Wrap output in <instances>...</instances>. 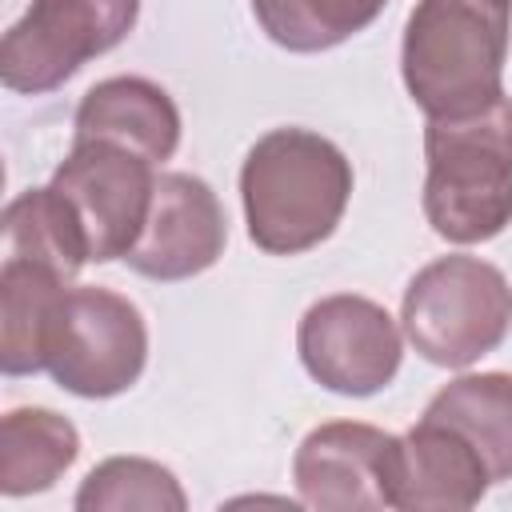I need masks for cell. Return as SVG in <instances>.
Returning a JSON list of instances; mask_svg holds the SVG:
<instances>
[{"label": "cell", "mask_w": 512, "mask_h": 512, "mask_svg": "<svg viewBox=\"0 0 512 512\" xmlns=\"http://www.w3.org/2000/svg\"><path fill=\"white\" fill-rule=\"evenodd\" d=\"M76 508L80 512H124V508L184 512L188 496L164 464L144 456H108L80 480Z\"/></svg>", "instance_id": "18"}, {"label": "cell", "mask_w": 512, "mask_h": 512, "mask_svg": "<svg viewBox=\"0 0 512 512\" xmlns=\"http://www.w3.org/2000/svg\"><path fill=\"white\" fill-rule=\"evenodd\" d=\"M80 456V432L52 408H12L0 420V492L32 496L52 488Z\"/></svg>", "instance_id": "15"}, {"label": "cell", "mask_w": 512, "mask_h": 512, "mask_svg": "<svg viewBox=\"0 0 512 512\" xmlns=\"http://www.w3.org/2000/svg\"><path fill=\"white\" fill-rule=\"evenodd\" d=\"M512 0H416L404 24V88L428 120L464 116L500 92Z\"/></svg>", "instance_id": "3"}, {"label": "cell", "mask_w": 512, "mask_h": 512, "mask_svg": "<svg viewBox=\"0 0 512 512\" xmlns=\"http://www.w3.org/2000/svg\"><path fill=\"white\" fill-rule=\"evenodd\" d=\"M492 476L480 452L448 424L420 416L396 444L392 508L404 512H464L480 504Z\"/></svg>", "instance_id": "11"}, {"label": "cell", "mask_w": 512, "mask_h": 512, "mask_svg": "<svg viewBox=\"0 0 512 512\" xmlns=\"http://www.w3.org/2000/svg\"><path fill=\"white\" fill-rule=\"evenodd\" d=\"M388 0H252L264 36L288 52H324L364 32Z\"/></svg>", "instance_id": "17"}, {"label": "cell", "mask_w": 512, "mask_h": 512, "mask_svg": "<svg viewBox=\"0 0 512 512\" xmlns=\"http://www.w3.org/2000/svg\"><path fill=\"white\" fill-rule=\"evenodd\" d=\"M144 360L148 328L128 296L96 284L68 288L48 344V372L64 392L84 400L120 396L140 380Z\"/></svg>", "instance_id": "5"}, {"label": "cell", "mask_w": 512, "mask_h": 512, "mask_svg": "<svg viewBox=\"0 0 512 512\" xmlns=\"http://www.w3.org/2000/svg\"><path fill=\"white\" fill-rule=\"evenodd\" d=\"M424 216L448 244H484L512 224V100L424 128Z\"/></svg>", "instance_id": "2"}, {"label": "cell", "mask_w": 512, "mask_h": 512, "mask_svg": "<svg viewBox=\"0 0 512 512\" xmlns=\"http://www.w3.org/2000/svg\"><path fill=\"white\" fill-rule=\"evenodd\" d=\"M68 296V280L44 264L4 256L0 268V368L32 376L48 368V344Z\"/></svg>", "instance_id": "13"}, {"label": "cell", "mask_w": 512, "mask_h": 512, "mask_svg": "<svg viewBox=\"0 0 512 512\" xmlns=\"http://www.w3.org/2000/svg\"><path fill=\"white\" fill-rule=\"evenodd\" d=\"M396 444L400 436L360 420H332L312 428L292 460L300 500L320 512L392 508Z\"/></svg>", "instance_id": "9"}, {"label": "cell", "mask_w": 512, "mask_h": 512, "mask_svg": "<svg viewBox=\"0 0 512 512\" xmlns=\"http://www.w3.org/2000/svg\"><path fill=\"white\" fill-rule=\"evenodd\" d=\"M140 0H32L0 40V80L12 92H52L136 24Z\"/></svg>", "instance_id": "6"}, {"label": "cell", "mask_w": 512, "mask_h": 512, "mask_svg": "<svg viewBox=\"0 0 512 512\" xmlns=\"http://www.w3.org/2000/svg\"><path fill=\"white\" fill-rule=\"evenodd\" d=\"M228 244V220L216 192L188 172H160L140 240L124 256L148 280H188L208 272Z\"/></svg>", "instance_id": "10"}, {"label": "cell", "mask_w": 512, "mask_h": 512, "mask_svg": "<svg viewBox=\"0 0 512 512\" xmlns=\"http://www.w3.org/2000/svg\"><path fill=\"white\" fill-rule=\"evenodd\" d=\"M300 360L316 384L340 396H372L400 372L404 340L384 304L352 292L316 300L300 316Z\"/></svg>", "instance_id": "8"}, {"label": "cell", "mask_w": 512, "mask_h": 512, "mask_svg": "<svg viewBox=\"0 0 512 512\" xmlns=\"http://www.w3.org/2000/svg\"><path fill=\"white\" fill-rule=\"evenodd\" d=\"M424 416L456 428L492 480H512V372L456 376L428 400Z\"/></svg>", "instance_id": "14"}, {"label": "cell", "mask_w": 512, "mask_h": 512, "mask_svg": "<svg viewBox=\"0 0 512 512\" xmlns=\"http://www.w3.org/2000/svg\"><path fill=\"white\" fill-rule=\"evenodd\" d=\"M76 140H104L164 164L180 144V108L144 76H108L92 84L76 108Z\"/></svg>", "instance_id": "12"}, {"label": "cell", "mask_w": 512, "mask_h": 512, "mask_svg": "<svg viewBox=\"0 0 512 512\" xmlns=\"http://www.w3.org/2000/svg\"><path fill=\"white\" fill-rule=\"evenodd\" d=\"M400 324L428 364L468 368L508 336L512 288L504 272L480 256H436L408 280Z\"/></svg>", "instance_id": "4"}, {"label": "cell", "mask_w": 512, "mask_h": 512, "mask_svg": "<svg viewBox=\"0 0 512 512\" xmlns=\"http://www.w3.org/2000/svg\"><path fill=\"white\" fill-rule=\"evenodd\" d=\"M0 232H4V256L44 264L64 280H72L92 260L72 204L52 184L12 196L0 216Z\"/></svg>", "instance_id": "16"}, {"label": "cell", "mask_w": 512, "mask_h": 512, "mask_svg": "<svg viewBox=\"0 0 512 512\" xmlns=\"http://www.w3.org/2000/svg\"><path fill=\"white\" fill-rule=\"evenodd\" d=\"M52 188L72 204L88 240V256L96 264H108L124 260L140 240L156 192V172L128 148L76 140L52 172Z\"/></svg>", "instance_id": "7"}, {"label": "cell", "mask_w": 512, "mask_h": 512, "mask_svg": "<svg viewBox=\"0 0 512 512\" xmlns=\"http://www.w3.org/2000/svg\"><path fill=\"white\" fill-rule=\"evenodd\" d=\"M352 196L348 156L320 132L272 128L240 168L248 240L272 256H296L328 240Z\"/></svg>", "instance_id": "1"}]
</instances>
